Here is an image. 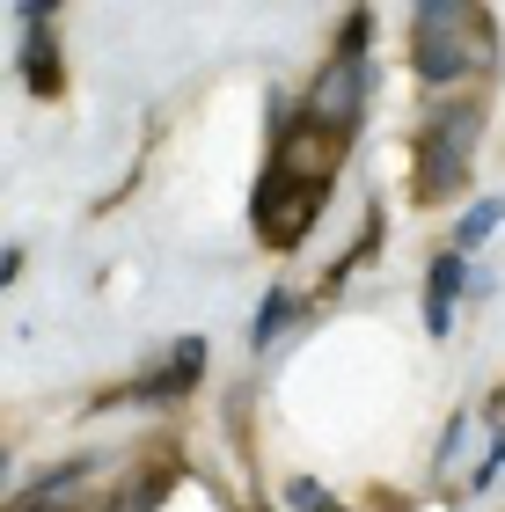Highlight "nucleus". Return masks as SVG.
I'll return each mask as SVG.
<instances>
[{"label":"nucleus","instance_id":"obj_1","mask_svg":"<svg viewBox=\"0 0 505 512\" xmlns=\"http://www.w3.org/2000/svg\"><path fill=\"white\" fill-rule=\"evenodd\" d=\"M469 66H491V15L462 8V0H425L418 8V74L440 88V81H462Z\"/></svg>","mask_w":505,"mask_h":512},{"label":"nucleus","instance_id":"obj_2","mask_svg":"<svg viewBox=\"0 0 505 512\" xmlns=\"http://www.w3.org/2000/svg\"><path fill=\"white\" fill-rule=\"evenodd\" d=\"M476 132H484V110L476 103H447L440 118L425 125L418 139V198H447V191H462L469 183V147H476Z\"/></svg>","mask_w":505,"mask_h":512},{"label":"nucleus","instance_id":"obj_3","mask_svg":"<svg viewBox=\"0 0 505 512\" xmlns=\"http://www.w3.org/2000/svg\"><path fill=\"white\" fill-rule=\"evenodd\" d=\"M323 183H286L279 169H271V183L257 191V235L271 242V249H293L315 227V213H323Z\"/></svg>","mask_w":505,"mask_h":512},{"label":"nucleus","instance_id":"obj_4","mask_svg":"<svg viewBox=\"0 0 505 512\" xmlns=\"http://www.w3.org/2000/svg\"><path fill=\"white\" fill-rule=\"evenodd\" d=\"M359 110H366V59H330L323 74H315V88H308V125L344 139L359 125Z\"/></svg>","mask_w":505,"mask_h":512},{"label":"nucleus","instance_id":"obj_5","mask_svg":"<svg viewBox=\"0 0 505 512\" xmlns=\"http://www.w3.org/2000/svg\"><path fill=\"white\" fill-rule=\"evenodd\" d=\"M454 293H462V256H440V264H432V278H425V330H432V337H447Z\"/></svg>","mask_w":505,"mask_h":512},{"label":"nucleus","instance_id":"obj_6","mask_svg":"<svg viewBox=\"0 0 505 512\" xmlns=\"http://www.w3.org/2000/svg\"><path fill=\"white\" fill-rule=\"evenodd\" d=\"M30 22H37V37H30V88L52 96V88H59V59H52V37H44V30H52V8H30Z\"/></svg>","mask_w":505,"mask_h":512},{"label":"nucleus","instance_id":"obj_7","mask_svg":"<svg viewBox=\"0 0 505 512\" xmlns=\"http://www.w3.org/2000/svg\"><path fill=\"white\" fill-rule=\"evenodd\" d=\"M198 366H205V344H198V337H176V359H169V374H154L147 388H154V395H183V388L198 381Z\"/></svg>","mask_w":505,"mask_h":512},{"label":"nucleus","instance_id":"obj_8","mask_svg":"<svg viewBox=\"0 0 505 512\" xmlns=\"http://www.w3.org/2000/svg\"><path fill=\"white\" fill-rule=\"evenodd\" d=\"M498 220H505V198H476L469 213H462V227H454V242H462V249H476V242H484Z\"/></svg>","mask_w":505,"mask_h":512},{"label":"nucleus","instance_id":"obj_9","mask_svg":"<svg viewBox=\"0 0 505 512\" xmlns=\"http://www.w3.org/2000/svg\"><path fill=\"white\" fill-rule=\"evenodd\" d=\"M286 322H293V293H271L264 308H257V344H271V337L286 330Z\"/></svg>","mask_w":505,"mask_h":512},{"label":"nucleus","instance_id":"obj_10","mask_svg":"<svg viewBox=\"0 0 505 512\" xmlns=\"http://www.w3.org/2000/svg\"><path fill=\"white\" fill-rule=\"evenodd\" d=\"M323 512H337V505H323Z\"/></svg>","mask_w":505,"mask_h":512}]
</instances>
